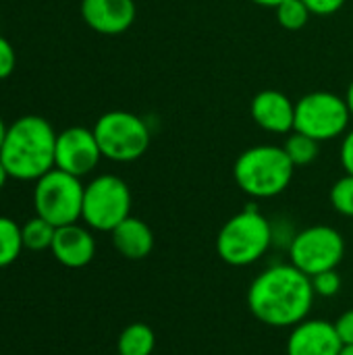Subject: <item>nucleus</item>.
Here are the masks:
<instances>
[{
  "instance_id": "f257e3e1",
  "label": "nucleus",
  "mask_w": 353,
  "mask_h": 355,
  "mask_svg": "<svg viewBox=\"0 0 353 355\" xmlns=\"http://www.w3.org/2000/svg\"><path fill=\"white\" fill-rule=\"evenodd\" d=\"M312 279L289 264H275L262 270L248 289L252 316L273 329H293L308 318L314 304Z\"/></svg>"
},
{
  "instance_id": "f03ea898",
  "label": "nucleus",
  "mask_w": 353,
  "mask_h": 355,
  "mask_svg": "<svg viewBox=\"0 0 353 355\" xmlns=\"http://www.w3.org/2000/svg\"><path fill=\"white\" fill-rule=\"evenodd\" d=\"M56 131L37 114H25L12 121L6 129L0 148V160L10 179L37 181L54 168Z\"/></svg>"
},
{
  "instance_id": "7ed1b4c3",
  "label": "nucleus",
  "mask_w": 353,
  "mask_h": 355,
  "mask_svg": "<svg viewBox=\"0 0 353 355\" xmlns=\"http://www.w3.org/2000/svg\"><path fill=\"white\" fill-rule=\"evenodd\" d=\"M295 166L285 154L283 146L273 144L243 150L233 164V179L237 187L254 200L281 196L289 187Z\"/></svg>"
},
{
  "instance_id": "20e7f679",
  "label": "nucleus",
  "mask_w": 353,
  "mask_h": 355,
  "mask_svg": "<svg viewBox=\"0 0 353 355\" xmlns=\"http://www.w3.org/2000/svg\"><path fill=\"white\" fill-rule=\"evenodd\" d=\"M270 245L273 225L256 206H248L246 210L231 216L216 235L218 258L235 268L258 262L264 258Z\"/></svg>"
},
{
  "instance_id": "39448f33",
  "label": "nucleus",
  "mask_w": 353,
  "mask_h": 355,
  "mask_svg": "<svg viewBox=\"0 0 353 355\" xmlns=\"http://www.w3.org/2000/svg\"><path fill=\"white\" fill-rule=\"evenodd\" d=\"M94 135L102 156L112 162H135L152 144L148 123L129 110L104 112L94 125Z\"/></svg>"
},
{
  "instance_id": "423d86ee",
  "label": "nucleus",
  "mask_w": 353,
  "mask_h": 355,
  "mask_svg": "<svg viewBox=\"0 0 353 355\" xmlns=\"http://www.w3.org/2000/svg\"><path fill=\"white\" fill-rule=\"evenodd\" d=\"M85 185L79 177L69 175L60 168L48 171L35 181L33 208L35 214L54 227H64L81 220Z\"/></svg>"
},
{
  "instance_id": "0eeeda50",
  "label": "nucleus",
  "mask_w": 353,
  "mask_h": 355,
  "mask_svg": "<svg viewBox=\"0 0 353 355\" xmlns=\"http://www.w3.org/2000/svg\"><path fill=\"white\" fill-rule=\"evenodd\" d=\"M131 189L117 175L94 177L83 191L81 220L92 231L110 233L131 216Z\"/></svg>"
},
{
  "instance_id": "6e6552de",
  "label": "nucleus",
  "mask_w": 353,
  "mask_h": 355,
  "mask_svg": "<svg viewBox=\"0 0 353 355\" xmlns=\"http://www.w3.org/2000/svg\"><path fill=\"white\" fill-rule=\"evenodd\" d=\"M352 112L347 100L333 92H310L295 102V129L314 139L331 141L350 131Z\"/></svg>"
},
{
  "instance_id": "1a4fd4ad",
  "label": "nucleus",
  "mask_w": 353,
  "mask_h": 355,
  "mask_svg": "<svg viewBox=\"0 0 353 355\" xmlns=\"http://www.w3.org/2000/svg\"><path fill=\"white\" fill-rule=\"evenodd\" d=\"M345 258L343 235L329 225H312L302 229L289 243V260L295 268L314 277L335 270Z\"/></svg>"
},
{
  "instance_id": "9d476101",
  "label": "nucleus",
  "mask_w": 353,
  "mask_h": 355,
  "mask_svg": "<svg viewBox=\"0 0 353 355\" xmlns=\"http://www.w3.org/2000/svg\"><path fill=\"white\" fill-rule=\"evenodd\" d=\"M102 152L94 129L87 127H69L56 135V154L54 168H60L75 177H85L96 171L102 160Z\"/></svg>"
},
{
  "instance_id": "9b49d317",
  "label": "nucleus",
  "mask_w": 353,
  "mask_h": 355,
  "mask_svg": "<svg viewBox=\"0 0 353 355\" xmlns=\"http://www.w3.org/2000/svg\"><path fill=\"white\" fill-rule=\"evenodd\" d=\"M343 343L335 324L322 318H306L295 324L287 337V355H339Z\"/></svg>"
},
{
  "instance_id": "f8f14e48",
  "label": "nucleus",
  "mask_w": 353,
  "mask_h": 355,
  "mask_svg": "<svg viewBox=\"0 0 353 355\" xmlns=\"http://www.w3.org/2000/svg\"><path fill=\"white\" fill-rule=\"evenodd\" d=\"M81 17L96 33L121 35L135 23L137 6L135 0H81Z\"/></svg>"
},
{
  "instance_id": "ddd939ff",
  "label": "nucleus",
  "mask_w": 353,
  "mask_h": 355,
  "mask_svg": "<svg viewBox=\"0 0 353 355\" xmlns=\"http://www.w3.org/2000/svg\"><path fill=\"white\" fill-rule=\"evenodd\" d=\"M254 123L275 135H285L295 129V102L279 89H262L250 104Z\"/></svg>"
},
{
  "instance_id": "4468645a",
  "label": "nucleus",
  "mask_w": 353,
  "mask_h": 355,
  "mask_svg": "<svg viewBox=\"0 0 353 355\" xmlns=\"http://www.w3.org/2000/svg\"><path fill=\"white\" fill-rule=\"evenodd\" d=\"M50 252L58 264L67 268H83L96 256V239L89 227L77 223L56 227Z\"/></svg>"
},
{
  "instance_id": "2eb2a0df",
  "label": "nucleus",
  "mask_w": 353,
  "mask_h": 355,
  "mask_svg": "<svg viewBox=\"0 0 353 355\" xmlns=\"http://www.w3.org/2000/svg\"><path fill=\"white\" fill-rule=\"evenodd\" d=\"M114 250L127 260H144L154 250V233L150 225L137 216L125 218L110 231Z\"/></svg>"
},
{
  "instance_id": "dca6fc26",
  "label": "nucleus",
  "mask_w": 353,
  "mask_h": 355,
  "mask_svg": "<svg viewBox=\"0 0 353 355\" xmlns=\"http://www.w3.org/2000/svg\"><path fill=\"white\" fill-rule=\"evenodd\" d=\"M156 349V335L146 322L127 324L117 339L119 355H152Z\"/></svg>"
},
{
  "instance_id": "f3484780",
  "label": "nucleus",
  "mask_w": 353,
  "mask_h": 355,
  "mask_svg": "<svg viewBox=\"0 0 353 355\" xmlns=\"http://www.w3.org/2000/svg\"><path fill=\"white\" fill-rule=\"evenodd\" d=\"M283 150L295 168H300V166L304 168V166H310L312 162H316V158L320 156V141L306 133L291 131L283 144Z\"/></svg>"
},
{
  "instance_id": "a211bd4d",
  "label": "nucleus",
  "mask_w": 353,
  "mask_h": 355,
  "mask_svg": "<svg viewBox=\"0 0 353 355\" xmlns=\"http://www.w3.org/2000/svg\"><path fill=\"white\" fill-rule=\"evenodd\" d=\"M23 250L25 245L21 225H17L8 216H0V268H6L17 262Z\"/></svg>"
},
{
  "instance_id": "6ab92c4d",
  "label": "nucleus",
  "mask_w": 353,
  "mask_h": 355,
  "mask_svg": "<svg viewBox=\"0 0 353 355\" xmlns=\"http://www.w3.org/2000/svg\"><path fill=\"white\" fill-rule=\"evenodd\" d=\"M21 233H23V245L27 250H31V252H44V250H50L52 248L56 227L35 214L33 218H29L21 227Z\"/></svg>"
},
{
  "instance_id": "aec40b11",
  "label": "nucleus",
  "mask_w": 353,
  "mask_h": 355,
  "mask_svg": "<svg viewBox=\"0 0 353 355\" xmlns=\"http://www.w3.org/2000/svg\"><path fill=\"white\" fill-rule=\"evenodd\" d=\"M275 15H277V21L283 29H289V31H298V29H304L312 17V12L308 10V6L302 2V0H285L281 2L277 8H275Z\"/></svg>"
},
{
  "instance_id": "412c9836",
  "label": "nucleus",
  "mask_w": 353,
  "mask_h": 355,
  "mask_svg": "<svg viewBox=\"0 0 353 355\" xmlns=\"http://www.w3.org/2000/svg\"><path fill=\"white\" fill-rule=\"evenodd\" d=\"M329 200L331 206L335 208V212H339L341 216L353 218V177L345 175L339 181H335V185L329 191Z\"/></svg>"
},
{
  "instance_id": "4be33fe9",
  "label": "nucleus",
  "mask_w": 353,
  "mask_h": 355,
  "mask_svg": "<svg viewBox=\"0 0 353 355\" xmlns=\"http://www.w3.org/2000/svg\"><path fill=\"white\" fill-rule=\"evenodd\" d=\"M310 279H312V289L318 297H335L343 287V281H341V275L337 272V268L318 272Z\"/></svg>"
},
{
  "instance_id": "5701e85b",
  "label": "nucleus",
  "mask_w": 353,
  "mask_h": 355,
  "mask_svg": "<svg viewBox=\"0 0 353 355\" xmlns=\"http://www.w3.org/2000/svg\"><path fill=\"white\" fill-rule=\"evenodd\" d=\"M15 64H17L15 48H12V44L4 35H0V81L12 75Z\"/></svg>"
},
{
  "instance_id": "b1692460",
  "label": "nucleus",
  "mask_w": 353,
  "mask_h": 355,
  "mask_svg": "<svg viewBox=\"0 0 353 355\" xmlns=\"http://www.w3.org/2000/svg\"><path fill=\"white\" fill-rule=\"evenodd\" d=\"M308 10L312 15H318V17H329V15H335L343 8L345 0H302Z\"/></svg>"
},
{
  "instance_id": "393cba45",
  "label": "nucleus",
  "mask_w": 353,
  "mask_h": 355,
  "mask_svg": "<svg viewBox=\"0 0 353 355\" xmlns=\"http://www.w3.org/2000/svg\"><path fill=\"white\" fill-rule=\"evenodd\" d=\"M333 324H335V331H337L341 343L343 345H353V308L343 312Z\"/></svg>"
},
{
  "instance_id": "a878e982",
  "label": "nucleus",
  "mask_w": 353,
  "mask_h": 355,
  "mask_svg": "<svg viewBox=\"0 0 353 355\" xmlns=\"http://www.w3.org/2000/svg\"><path fill=\"white\" fill-rule=\"evenodd\" d=\"M339 158H341V166H343L345 175H352L353 177V129H350L343 135L341 150H339Z\"/></svg>"
},
{
  "instance_id": "bb28decb",
  "label": "nucleus",
  "mask_w": 353,
  "mask_h": 355,
  "mask_svg": "<svg viewBox=\"0 0 353 355\" xmlns=\"http://www.w3.org/2000/svg\"><path fill=\"white\" fill-rule=\"evenodd\" d=\"M254 4H258V6H264V8H277L281 2H285V0H252Z\"/></svg>"
},
{
  "instance_id": "cd10ccee",
  "label": "nucleus",
  "mask_w": 353,
  "mask_h": 355,
  "mask_svg": "<svg viewBox=\"0 0 353 355\" xmlns=\"http://www.w3.org/2000/svg\"><path fill=\"white\" fill-rule=\"evenodd\" d=\"M8 179H10V177H8V173H6V168H4V164H2V160H0V189L6 185Z\"/></svg>"
},
{
  "instance_id": "c85d7f7f",
  "label": "nucleus",
  "mask_w": 353,
  "mask_h": 355,
  "mask_svg": "<svg viewBox=\"0 0 353 355\" xmlns=\"http://www.w3.org/2000/svg\"><path fill=\"white\" fill-rule=\"evenodd\" d=\"M345 100H347V106H350V112H352V119H353V81L350 83V87H347Z\"/></svg>"
},
{
  "instance_id": "c756f323",
  "label": "nucleus",
  "mask_w": 353,
  "mask_h": 355,
  "mask_svg": "<svg viewBox=\"0 0 353 355\" xmlns=\"http://www.w3.org/2000/svg\"><path fill=\"white\" fill-rule=\"evenodd\" d=\"M6 129H8V125L2 121V116H0V148H2V144H4V137H6Z\"/></svg>"
},
{
  "instance_id": "7c9ffc66",
  "label": "nucleus",
  "mask_w": 353,
  "mask_h": 355,
  "mask_svg": "<svg viewBox=\"0 0 353 355\" xmlns=\"http://www.w3.org/2000/svg\"><path fill=\"white\" fill-rule=\"evenodd\" d=\"M339 355H353V345H343V349H341Z\"/></svg>"
},
{
  "instance_id": "2f4dec72",
  "label": "nucleus",
  "mask_w": 353,
  "mask_h": 355,
  "mask_svg": "<svg viewBox=\"0 0 353 355\" xmlns=\"http://www.w3.org/2000/svg\"><path fill=\"white\" fill-rule=\"evenodd\" d=\"M114 355H119V354H114Z\"/></svg>"
}]
</instances>
